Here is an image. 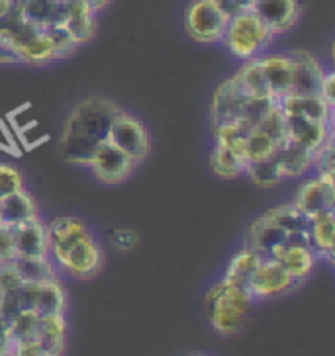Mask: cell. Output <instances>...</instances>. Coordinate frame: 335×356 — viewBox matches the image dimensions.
<instances>
[{"label":"cell","mask_w":335,"mask_h":356,"mask_svg":"<svg viewBox=\"0 0 335 356\" xmlns=\"http://www.w3.org/2000/svg\"><path fill=\"white\" fill-rule=\"evenodd\" d=\"M259 259L261 257L257 252L243 245V249H240V251L233 254V259L228 264L221 282L235 286V288L245 290V292L249 293V280H251L253 273H255V268L259 264Z\"/></svg>","instance_id":"603a6c76"},{"label":"cell","mask_w":335,"mask_h":356,"mask_svg":"<svg viewBox=\"0 0 335 356\" xmlns=\"http://www.w3.org/2000/svg\"><path fill=\"white\" fill-rule=\"evenodd\" d=\"M243 175L249 177L253 184L255 186H261V188H271V186H276L279 182H283V178L279 175L274 157L261 159V161H249L245 165Z\"/></svg>","instance_id":"f546056e"},{"label":"cell","mask_w":335,"mask_h":356,"mask_svg":"<svg viewBox=\"0 0 335 356\" xmlns=\"http://www.w3.org/2000/svg\"><path fill=\"white\" fill-rule=\"evenodd\" d=\"M255 127H259L261 131H265L267 136L271 137L274 143H283L286 141V118H284L283 108L279 102H274L271 106V110L265 114L261 122L257 124Z\"/></svg>","instance_id":"1f68e13d"},{"label":"cell","mask_w":335,"mask_h":356,"mask_svg":"<svg viewBox=\"0 0 335 356\" xmlns=\"http://www.w3.org/2000/svg\"><path fill=\"white\" fill-rule=\"evenodd\" d=\"M204 300H206V312L212 329L221 337L240 333L253 304L245 290H240L221 280L210 288Z\"/></svg>","instance_id":"3957f363"},{"label":"cell","mask_w":335,"mask_h":356,"mask_svg":"<svg viewBox=\"0 0 335 356\" xmlns=\"http://www.w3.org/2000/svg\"><path fill=\"white\" fill-rule=\"evenodd\" d=\"M12 268L20 276L22 282H49L55 280L57 274L53 268L52 259H26V257H14Z\"/></svg>","instance_id":"484cf974"},{"label":"cell","mask_w":335,"mask_h":356,"mask_svg":"<svg viewBox=\"0 0 335 356\" xmlns=\"http://www.w3.org/2000/svg\"><path fill=\"white\" fill-rule=\"evenodd\" d=\"M251 12L272 35H283L298 26L304 4L302 0H253Z\"/></svg>","instance_id":"8fae6325"},{"label":"cell","mask_w":335,"mask_h":356,"mask_svg":"<svg viewBox=\"0 0 335 356\" xmlns=\"http://www.w3.org/2000/svg\"><path fill=\"white\" fill-rule=\"evenodd\" d=\"M284 118H286V137L294 143L306 147L310 153H314L318 147L334 136V124L314 122L300 115L284 114Z\"/></svg>","instance_id":"9a60e30c"},{"label":"cell","mask_w":335,"mask_h":356,"mask_svg":"<svg viewBox=\"0 0 335 356\" xmlns=\"http://www.w3.org/2000/svg\"><path fill=\"white\" fill-rule=\"evenodd\" d=\"M298 286L300 282H296L276 259L261 257L249 280V298L251 302H267L293 292Z\"/></svg>","instance_id":"52a82bcc"},{"label":"cell","mask_w":335,"mask_h":356,"mask_svg":"<svg viewBox=\"0 0 335 356\" xmlns=\"http://www.w3.org/2000/svg\"><path fill=\"white\" fill-rule=\"evenodd\" d=\"M286 237L288 233L263 213L245 231V247L253 249L259 257H272V252L286 243Z\"/></svg>","instance_id":"5bb4252c"},{"label":"cell","mask_w":335,"mask_h":356,"mask_svg":"<svg viewBox=\"0 0 335 356\" xmlns=\"http://www.w3.org/2000/svg\"><path fill=\"white\" fill-rule=\"evenodd\" d=\"M55 2H65V0H55Z\"/></svg>","instance_id":"b9f144b4"},{"label":"cell","mask_w":335,"mask_h":356,"mask_svg":"<svg viewBox=\"0 0 335 356\" xmlns=\"http://www.w3.org/2000/svg\"><path fill=\"white\" fill-rule=\"evenodd\" d=\"M272 38L274 35L269 32V28L249 10L228 20L221 43L235 59L247 61L265 55Z\"/></svg>","instance_id":"277c9868"},{"label":"cell","mask_w":335,"mask_h":356,"mask_svg":"<svg viewBox=\"0 0 335 356\" xmlns=\"http://www.w3.org/2000/svg\"><path fill=\"white\" fill-rule=\"evenodd\" d=\"M106 141L118 147L122 153H126L127 157H132L136 163L146 161L149 157V153H151L149 129L139 118L130 114L126 110H122L120 114L116 115Z\"/></svg>","instance_id":"8992f818"},{"label":"cell","mask_w":335,"mask_h":356,"mask_svg":"<svg viewBox=\"0 0 335 356\" xmlns=\"http://www.w3.org/2000/svg\"><path fill=\"white\" fill-rule=\"evenodd\" d=\"M312 168L315 170V175H334L335 172L334 136L329 137L327 141H324V143L312 153Z\"/></svg>","instance_id":"836d02e7"},{"label":"cell","mask_w":335,"mask_h":356,"mask_svg":"<svg viewBox=\"0 0 335 356\" xmlns=\"http://www.w3.org/2000/svg\"><path fill=\"white\" fill-rule=\"evenodd\" d=\"M83 2L86 4V6H91L95 12H100V10H104L106 6H108L112 0H83Z\"/></svg>","instance_id":"60d3db41"},{"label":"cell","mask_w":335,"mask_h":356,"mask_svg":"<svg viewBox=\"0 0 335 356\" xmlns=\"http://www.w3.org/2000/svg\"><path fill=\"white\" fill-rule=\"evenodd\" d=\"M16 257L14 252V239L8 225H0V266L10 264L12 259Z\"/></svg>","instance_id":"f35d334b"},{"label":"cell","mask_w":335,"mask_h":356,"mask_svg":"<svg viewBox=\"0 0 335 356\" xmlns=\"http://www.w3.org/2000/svg\"><path fill=\"white\" fill-rule=\"evenodd\" d=\"M294 204L308 220L320 213L335 211L334 175H315L306 178L298 186Z\"/></svg>","instance_id":"30bf717a"},{"label":"cell","mask_w":335,"mask_h":356,"mask_svg":"<svg viewBox=\"0 0 335 356\" xmlns=\"http://www.w3.org/2000/svg\"><path fill=\"white\" fill-rule=\"evenodd\" d=\"M49 257L57 268L77 280L96 278L104 266V251L81 218L59 216L45 225Z\"/></svg>","instance_id":"7a4b0ae2"},{"label":"cell","mask_w":335,"mask_h":356,"mask_svg":"<svg viewBox=\"0 0 335 356\" xmlns=\"http://www.w3.org/2000/svg\"><path fill=\"white\" fill-rule=\"evenodd\" d=\"M265 216L269 220L274 221L276 225H281L286 233H302V231H308V223H310V220L296 208L294 202L293 204L274 206L271 210L265 211Z\"/></svg>","instance_id":"f1b7e54d"},{"label":"cell","mask_w":335,"mask_h":356,"mask_svg":"<svg viewBox=\"0 0 335 356\" xmlns=\"http://www.w3.org/2000/svg\"><path fill=\"white\" fill-rule=\"evenodd\" d=\"M279 104H281V108H283V112L286 115H300V118H306V120L334 124L335 108L327 104L320 95H288L284 96V98H281Z\"/></svg>","instance_id":"d6986e66"},{"label":"cell","mask_w":335,"mask_h":356,"mask_svg":"<svg viewBox=\"0 0 335 356\" xmlns=\"http://www.w3.org/2000/svg\"><path fill=\"white\" fill-rule=\"evenodd\" d=\"M293 59V86L290 95L312 96L320 95V86L324 81V67L308 51L288 53Z\"/></svg>","instance_id":"4fadbf2b"},{"label":"cell","mask_w":335,"mask_h":356,"mask_svg":"<svg viewBox=\"0 0 335 356\" xmlns=\"http://www.w3.org/2000/svg\"><path fill=\"white\" fill-rule=\"evenodd\" d=\"M96 14L83 0H67L63 26L79 45L88 43L96 35Z\"/></svg>","instance_id":"44dd1931"},{"label":"cell","mask_w":335,"mask_h":356,"mask_svg":"<svg viewBox=\"0 0 335 356\" xmlns=\"http://www.w3.org/2000/svg\"><path fill=\"white\" fill-rule=\"evenodd\" d=\"M36 218H40L38 202L33 200L30 192H26V188L0 200L2 225H16V223H24Z\"/></svg>","instance_id":"7402d4cb"},{"label":"cell","mask_w":335,"mask_h":356,"mask_svg":"<svg viewBox=\"0 0 335 356\" xmlns=\"http://www.w3.org/2000/svg\"><path fill=\"white\" fill-rule=\"evenodd\" d=\"M218 8L221 10V14L230 20V18H235L243 12L251 10L253 0H212Z\"/></svg>","instance_id":"74e56055"},{"label":"cell","mask_w":335,"mask_h":356,"mask_svg":"<svg viewBox=\"0 0 335 356\" xmlns=\"http://www.w3.org/2000/svg\"><path fill=\"white\" fill-rule=\"evenodd\" d=\"M334 86H335V74L334 73H325L324 81H322V86H320V96L324 98L327 104L334 106V108H335Z\"/></svg>","instance_id":"ab89813d"},{"label":"cell","mask_w":335,"mask_h":356,"mask_svg":"<svg viewBox=\"0 0 335 356\" xmlns=\"http://www.w3.org/2000/svg\"><path fill=\"white\" fill-rule=\"evenodd\" d=\"M185 32L198 43H220L228 18L212 0H190L185 8Z\"/></svg>","instance_id":"5b68a950"},{"label":"cell","mask_w":335,"mask_h":356,"mask_svg":"<svg viewBox=\"0 0 335 356\" xmlns=\"http://www.w3.org/2000/svg\"><path fill=\"white\" fill-rule=\"evenodd\" d=\"M0 225H2V221H0Z\"/></svg>","instance_id":"7bdbcfd3"},{"label":"cell","mask_w":335,"mask_h":356,"mask_svg":"<svg viewBox=\"0 0 335 356\" xmlns=\"http://www.w3.org/2000/svg\"><path fill=\"white\" fill-rule=\"evenodd\" d=\"M245 102V96L241 95L240 86L235 84L233 76L224 81V83L216 88L214 98H212V127H218L221 124L233 122L241 115V108Z\"/></svg>","instance_id":"2e32d148"},{"label":"cell","mask_w":335,"mask_h":356,"mask_svg":"<svg viewBox=\"0 0 335 356\" xmlns=\"http://www.w3.org/2000/svg\"><path fill=\"white\" fill-rule=\"evenodd\" d=\"M14 239V252L16 257L26 259H52L49 257V241L47 229L40 218L16 225H8Z\"/></svg>","instance_id":"7c38bea8"},{"label":"cell","mask_w":335,"mask_h":356,"mask_svg":"<svg viewBox=\"0 0 335 356\" xmlns=\"http://www.w3.org/2000/svg\"><path fill=\"white\" fill-rule=\"evenodd\" d=\"M122 108L110 98L91 96L73 106L57 141L59 155L71 165L86 167L95 149L108 139L110 126Z\"/></svg>","instance_id":"6da1fadb"},{"label":"cell","mask_w":335,"mask_h":356,"mask_svg":"<svg viewBox=\"0 0 335 356\" xmlns=\"http://www.w3.org/2000/svg\"><path fill=\"white\" fill-rule=\"evenodd\" d=\"M279 143H274L271 137L259 127H253L249 136L245 137V159L249 161H261V159L274 157Z\"/></svg>","instance_id":"4dcf8cb0"},{"label":"cell","mask_w":335,"mask_h":356,"mask_svg":"<svg viewBox=\"0 0 335 356\" xmlns=\"http://www.w3.org/2000/svg\"><path fill=\"white\" fill-rule=\"evenodd\" d=\"M24 190V177L16 167L0 163V200Z\"/></svg>","instance_id":"e575fe53"},{"label":"cell","mask_w":335,"mask_h":356,"mask_svg":"<svg viewBox=\"0 0 335 356\" xmlns=\"http://www.w3.org/2000/svg\"><path fill=\"white\" fill-rule=\"evenodd\" d=\"M65 333H67L65 314L42 315L40 343L43 346V355H61L65 348Z\"/></svg>","instance_id":"d4e9b609"},{"label":"cell","mask_w":335,"mask_h":356,"mask_svg":"<svg viewBox=\"0 0 335 356\" xmlns=\"http://www.w3.org/2000/svg\"><path fill=\"white\" fill-rule=\"evenodd\" d=\"M308 243L315 252L318 261L334 264L335 257V211L320 213L310 218L308 223Z\"/></svg>","instance_id":"ac0fdd59"},{"label":"cell","mask_w":335,"mask_h":356,"mask_svg":"<svg viewBox=\"0 0 335 356\" xmlns=\"http://www.w3.org/2000/svg\"><path fill=\"white\" fill-rule=\"evenodd\" d=\"M263 74L269 86V95L272 100H281L290 95L293 86V59L290 55H261Z\"/></svg>","instance_id":"e0dca14e"},{"label":"cell","mask_w":335,"mask_h":356,"mask_svg":"<svg viewBox=\"0 0 335 356\" xmlns=\"http://www.w3.org/2000/svg\"><path fill=\"white\" fill-rule=\"evenodd\" d=\"M272 259L281 262L284 270L300 284L314 273L315 264H318V257L308 243V231L288 233L286 243L272 252Z\"/></svg>","instance_id":"9c48e42d"},{"label":"cell","mask_w":335,"mask_h":356,"mask_svg":"<svg viewBox=\"0 0 335 356\" xmlns=\"http://www.w3.org/2000/svg\"><path fill=\"white\" fill-rule=\"evenodd\" d=\"M274 102L276 100H272V98H245L240 118L247 120L253 126H257Z\"/></svg>","instance_id":"d590c367"},{"label":"cell","mask_w":335,"mask_h":356,"mask_svg":"<svg viewBox=\"0 0 335 356\" xmlns=\"http://www.w3.org/2000/svg\"><path fill=\"white\" fill-rule=\"evenodd\" d=\"M233 81L240 86L241 95L245 98H271L265 74H263L261 57L243 61L240 71L233 74Z\"/></svg>","instance_id":"cb8c5ba5"},{"label":"cell","mask_w":335,"mask_h":356,"mask_svg":"<svg viewBox=\"0 0 335 356\" xmlns=\"http://www.w3.org/2000/svg\"><path fill=\"white\" fill-rule=\"evenodd\" d=\"M274 161H276V168L283 180L300 178L312 170V153L306 147L290 141L288 137L276 149Z\"/></svg>","instance_id":"ffe728a7"},{"label":"cell","mask_w":335,"mask_h":356,"mask_svg":"<svg viewBox=\"0 0 335 356\" xmlns=\"http://www.w3.org/2000/svg\"><path fill=\"white\" fill-rule=\"evenodd\" d=\"M112 243L118 251L127 252L132 249H136L139 243V233L130 227H120V229L112 231Z\"/></svg>","instance_id":"8d00e7d4"},{"label":"cell","mask_w":335,"mask_h":356,"mask_svg":"<svg viewBox=\"0 0 335 356\" xmlns=\"http://www.w3.org/2000/svg\"><path fill=\"white\" fill-rule=\"evenodd\" d=\"M36 314H65V290L57 278L49 280V282H40V288H38V302H36Z\"/></svg>","instance_id":"83f0119b"},{"label":"cell","mask_w":335,"mask_h":356,"mask_svg":"<svg viewBox=\"0 0 335 356\" xmlns=\"http://www.w3.org/2000/svg\"><path fill=\"white\" fill-rule=\"evenodd\" d=\"M136 165L137 163L134 159L127 157L126 153H122L112 143L104 141V143H100V145L96 147L86 167L91 168L93 177L100 184L114 186V184H122L124 180L132 177Z\"/></svg>","instance_id":"ba28073f"},{"label":"cell","mask_w":335,"mask_h":356,"mask_svg":"<svg viewBox=\"0 0 335 356\" xmlns=\"http://www.w3.org/2000/svg\"><path fill=\"white\" fill-rule=\"evenodd\" d=\"M245 165L247 163L237 157L231 149L214 143L212 155H210V167H212L216 177L224 178V180H233V178L243 175Z\"/></svg>","instance_id":"4316f807"},{"label":"cell","mask_w":335,"mask_h":356,"mask_svg":"<svg viewBox=\"0 0 335 356\" xmlns=\"http://www.w3.org/2000/svg\"><path fill=\"white\" fill-rule=\"evenodd\" d=\"M45 30H47L49 38H52L53 49H55V57H57V61H59V59H67V57H71V55L81 47V45L71 38V33L65 30L63 24H55V26H49V28H45Z\"/></svg>","instance_id":"d6a6232c"}]
</instances>
